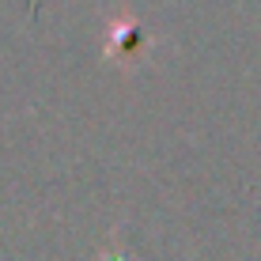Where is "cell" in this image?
I'll use <instances>...</instances> for the list:
<instances>
[{"label":"cell","mask_w":261,"mask_h":261,"mask_svg":"<svg viewBox=\"0 0 261 261\" xmlns=\"http://www.w3.org/2000/svg\"><path fill=\"white\" fill-rule=\"evenodd\" d=\"M133 49H140V31L133 23H118L110 31V53L114 57H129Z\"/></svg>","instance_id":"1"}]
</instances>
